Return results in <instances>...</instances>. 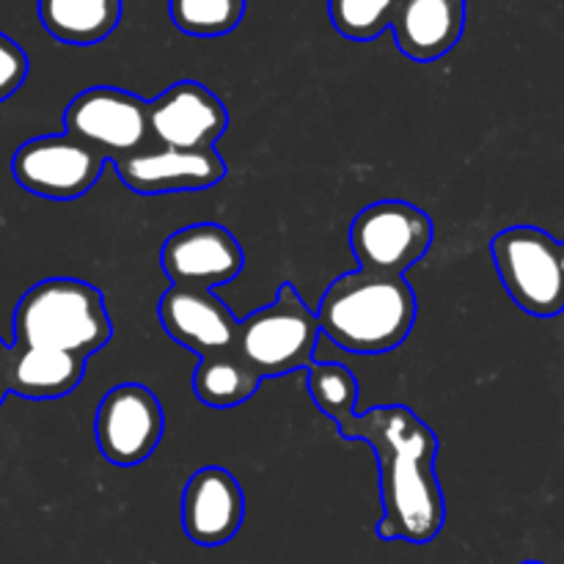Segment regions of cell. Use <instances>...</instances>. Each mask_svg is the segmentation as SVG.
Returning a JSON list of instances; mask_svg holds the SVG:
<instances>
[{
  "label": "cell",
  "instance_id": "277c9868",
  "mask_svg": "<svg viewBox=\"0 0 564 564\" xmlns=\"http://www.w3.org/2000/svg\"><path fill=\"white\" fill-rule=\"evenodd\" d=\"M323 336L317 312L303 303L292 284H284L270 306L240 319L235 352L259 375L281 378L295 369L314 367V352Z\"/></svg>",
  "mask_w": 564,
  "mask_h": 564
},
{
  "label": "cell",
  "instance_id": "44dd1931",
  "mask_svg": "<svg viewBox=\"0 0 564 564\" xmlns=\"http://www.w3.org/2000/svg\"><path fill=\"white\" fill-rule=\"evenodd\" d=\"M400 6V0H328L334 28L352 42H372L380 36L394 25Z\"/></svg>",
  "mask_w": 564,
  "mask_h": 564
},
{
  "label": "cell",
  "instance_id": "ffe728a7",
  "mask_svg": "<svg viewBox=\"0 0 564 564\" xmlns=\"http://www.w3.org/2000/svg\"><path fill=\"white\" fill-rule=\"evenodd\" d=\"M308 394L319 413L336 424L356 413L358 380L345 364H314L308 369Z\"/></svg>",
  "mask_w": 564,
  "mask_h": 564
},
{
  "label": "cell",
  "instance_id": "6da1fadb",
  "mask_svg": "<svg viewBox=\"0 0 564 564\" xmlns=\"http://www.w3.org/2000/svg\"><path fill=\"white\" fill-rule=\"evenodd\" d=\"M341 438L361 441L378 457L383 518L380 540L433 543L446 523V501L435 460L438 435L405 405H378L336 422Z\"/></svg>",
  "mask_w": 564,
  "mask_h": 564
},
{
  "label": "cell",
  "instance_id": "7a4b0ae2",
  "mask_svg": "<svg viewBox=\"0 0 564 564\" xmlns=\"http://www.w3.org/2000/svg\"><path fill=\"white\" fill-rule=\"evenodd\" d=\"M416 292L405 275L356 270L328 284L317 319L323 336L356 356H383L411 336Z\"/></svg>",
  "mask_w": 564,
  "mask_h": 564
},
{
  "label": "cell",
  "instance_id": "d4e9b609",
  "mask_svg": "<svg viewBox=\"0 0 564 564\" xmlns=\"http://www.w3.org/2000/svg\"><path fill=\"white\" fill-rule=\"evenodd\" d=\"M521 564H543V562H521Z\"/></svg>",
  "mask_w": 564,
  "mask_h": 564
},
{
  "label": "cell",
  "instance_id": "9a60e30c",
  "mask_svg": "<svg viewBox=\"0 0 564 564\" xmlns=\"http://www.w3.org/2000/svg\"><path fill=\"white\" fill-rule=\"evenodd\" d=\"M394 36L413 61H435L463 36L460 0H405L394 17Z\"/></svg>",
  "mask_w": 564,
  "mask_h": 564
},
{
  "label": "cell",
  "instance_id": "3957f363",
  "mask_svg": "<svg viewBox=\"0 0 564 564\" xmlns=\"http://www.w3.org/2000/svg\"><path fill=\"white\" fill-rule=\"evenodd\" d=\"M113 336V323L97 286L80 279H44L14 308V345L94 356Z\"/></svg>",
  "mask_w": 564,
  "mask_h": 564
},
{
  "label": "cell",
  "instance_id": "4fadbf2b",
  "mask_svg": "<svg viewBox=\"0 0 564 564\" xmlns=\"http://www.w3.org/2000/svg\"><path fill=\"white\" fill-rule=\"evenodd\" d=\"M121 182L143 196L204 191L226 176V163L215 149H143L116 160Z\"/></svg>",
  "mask_w": 564,
  "mask_h": 564
},
{
  "label": "cell",
  "instance_id": "e0dca14e",
  "mask_svg": "<svg viewBox=\"0 0 564 564\" xmlns=\"http://www.w3.org/2000/svg\"><path fill=\"white\" fill-rule=\"evenodd\" d=\"M44 31L64 44H97L116 31L121 0H39Z\"/></svg>",
  "mask_w": 564,
  "mask_h": 564
},
{
  "label": "cell",
  "instance_id": "8992f818",
  "mask_svg": "<svg viewBox=\"0 0 564 564\" xmlns=\"http://www.w3.org/2000/svg\"><path fill=\"white\" fill-rule=\"evenodd\" d=\"M433 237V218L416 204L397 198L369 204L350 226V248L361 270L383 275H405L422 262Z\"/></svg>",
  "mask_w": 564,
  "mask_h": 564
},
{
  "label": "cell",
  "instance_id": "8fae6325",
  "mask_svg": "<svg viewBox=\"0 0 564 564\" xmlns=\"http://www.w3.org/2000/svg\"><path fill=\"white\" fill-rule=\"evenodd\" d=\"M149 127L160 147L213 149L229 130V110L196 80H180L149 102Z\"/></svg>",
  "mask_w": 564,
  "mask_h": 564
},
{
  "label": "cell",
  "instance_id": "ba28073f",
  "mask_svg": "<svg viewBox=\"0 0 564 564\" xmlns=\"http://www.w3.org/2000/svg\"><path fill=\"white\" fill-rule=\"evenodd\" d=\"M105 158L72 135H42L22 143L11 160V174L33 196L75 202L102 176Z\"/></svg>",
  "mask_w": 564,
  "mask_h": 564
},
{
  "label": "cell",
  "instance_id": "ac0fdd59",
  "mask_svg": "<svg viewBox=\"0 0 564 564\" xmlns=\"http://www.w3.org/2000/svg\"><path fill=\"white\" fill-rule=\"evenodd\" d=\"M259 378L235 350L207 356L193 372V394L209 408H235L257 394Z\"/></svg>",
  "mask_w": 564,
  "mask_h": 564
},
{
  "label": "cell",
  "instance_id": "5bb4252c",
  "mask_svg": "<svg viewBox=\"0 0 564 564\" xmlns=\"http://www.w3.org/2000/svg\"><path fill=\"white\" fill-rule=\"evenodd\" d=\"M246 521V494L226 468L207 466L193 474L182 494V527L191 543L226 545Z\"/></svg>",
  "mask_w": 564,
  "mask_h": 564
},
{
  "label": "cell",
  "instance_id": "7c38bea8",
  "mask_svg": "<svg viewBox=\"0 0 564 564\" xmlns=\"http://www.w3.org/2000/svg\"><path fill=\"white\" fill-rule=\"evenodd\" d=\"M158 314L165 334L198 358L235 350L240 319L215 292L171 284L160 297Z\"/></svg>",
  "mask_w": 564,
  "mask_h": 564
},
{
  "label": "cell",
  "instance_id": "5b68a950",
  "mask_svg": "<svg viewBox=\"0 0 564 564\" xmlns=\"http://www.w3.org/2000/svg\"><path fill=\"white\" fill-rule=\"evenodd\" d=\"M496 273L521 312L549 319L564 312L560 242L538 226H510L490 242Z\"/></svg>",
  "mask_w": 564,
  "mask_h": 564
},
{
  "label": "cell",
  "instance_id": "30bf717a",
  "mask_svg": "<svg viewBox=\"0 0 564 564\" xmlns=\"http://www.w3.org/2000/svg\"><path fill=\"white\" fill-rule=\"evenodd\" d=\"M160 264L174 286L213 292L240 275L246 268V253L224 226L193 224L165 240Z\"/></svg>",
  "mask_w": 564,
  "mask_h": 564
},
{
  "label": "cell",
  "instance_id": "2e32d148",
  "mask_svg": "<svg viewBox=\"0 0 564 564\" xmlns=\"http://www.w3.org/2000/svg\"><path fill=\"white\" fill-rule=\"evenodd\" d=\"M88 358L50 347L11 345L9 394L22 400H61L80 386Z\"/></svg>",
  "mask_w": 564,
  "mask_h": 564
},
{
  "label": "cell",
  "instance_id": "52a82bcc",
  "mask_svg": "<svg viewBox=\"0 0 564 564\" xmlns=\"http://www.w3.org/2000/svg\"><path fill=\"white\" fill-rule=\"evenodd\" d=\"M64 127L66 135L113 163L143 152L152 138L147 99L113 86H94L77 94L64 110Z\"/></svg>",
  "mask_w": 564,
  "mask_h": 564
},
{
  "label": "cell",
  "instance_id": "9c48e42d",
  "mask_svg": "<svg viewBox=\"0 0 564 564\" xmlns=\"http://www.w3.org/2000/svg\"><path fill=\"white\" fill-rule=\"evenodd\" d=\"M165 416L158 394L141 383H121L102 397L94 419L97 446L119 468L141 466L163 441Z\"/></svg>",
  "mask_w": 564,
  "mask_h": 564
},
{
  "label": "cell",
  "instance_id": "603a6c76",
  "mask_svg": "<svg viewBox=\"0 0 564 564\" xmlns=\"http://www.w3.org/2000/svg\"><path fill=\"white\" fill-rule=\"evenodd\" d=\"M9 350L11 347L0 339V405H3L6 394H9Z\"/></svg>",
  "mask_w": 564,
  "mask_h": 564
},
{
  "label": "cell",
  "instance_id": "7402d4cb",
  "mask_svg": "<svg viewBox=\"0 0 564 564\" xmlns=\"http://www.w3.org/2000/svg\"><path fill=\"white\" fill-rule=\"evenodd\" d=\"M28 77V55L11 36L0 33V102L14 97Z\"/></svg>",
  "mask_w": 564,
  "mask_h": 564
},
{
  "label": "cell",
  "instance_id": "d6986e66",
  "mask_svg": "<svg viewBox=\"0 0 564 564\" xmlns=\"http://www.w3.org/2000/svg\"><path fill=\"white\" fill-rule=\"evenodd\" d=\"M169 14L187 36H224L240 25L246 0H169Z\"/></svg>",
  "mask_w": 564,
  "mask_h": 564
},
{
  "label": "cell",
  "instance_id": "cb8c5ba5",
  "mask_svg": "<svg viewBox=\"0 0 564 564\" xmlns=\"http://www.w3.org/2000/svg\"><path fill=\"white\" fill-rule=\"evenodd\" d=\"M560 257H562V270H564V242H560Z\"/></svg>",
  "mask_w": 564,
  "mask_h": 564
}]
</instances>
